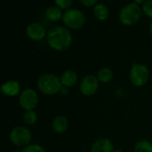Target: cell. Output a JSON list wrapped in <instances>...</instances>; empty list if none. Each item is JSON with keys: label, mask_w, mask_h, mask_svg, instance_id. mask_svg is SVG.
<instances>
[{"label": "cell", "mask_w": 152, "mask_h": 152, "mask_svg": "<svg viewBox=\"0 0 152 152\" xmlns=\"http://www.w3.org/2000/svg\"><path fill=\"white\" fill-rule=\"evenodd\" d=\"M46 40L52 49L57 52H64L70 47L73 39L69 28L63 26H54L47 32Z\"/></svg>", "instance_id": "6da1fadb"}, {"label": "cell", "mask_w": 152, "mask_h": 152, "mask_svg": "<svg viewBox=\"0 0 152 152\" xmlns=\"http://www.w3.org/2000/svg\"><path fill=\"white\" fill-rule=\"evenodd\" d=\"M38 90L45 95H54L60 93V90L62 86L61 78L54 74L45 73L41 75L37 82Z\"/></svg>", "instance_id": "7a4b0ae2"}, {"label": "cell", "mask_w": 152, "mask_h": 152, "mask_svg": "<svg viewBox=\"0 0 152 152\" xmlns=\"http://www.w3.org/2000/svg\"><path fill=\"white\" fill-rule=\"evenodd\" d=\"M142 9L134 2L129 3L122 7L119 12V20L125 26L136 24L142 17Z\"/></svg>", "instance_id": "3957f363"}, {"label": "cell", "mask_w": 152, "mask_h": 152, "mask_svg": "<svg viewBox=\"0 0 152 152\" xmlns=\"http://www.w3.org/2000/svg\"><path fill=\"white\" fill-rule=\"evenodd\" d=\"M61 20L67 28L73 30L79 29L86 24L85 14L80 10L76 8H69V10L64 11Z\"/></svg>", "instance_id": "277c9868"}, {"label": "cell", "mask_w": 152, "mask_h": 152, "mask_svg": "<svg viewBox=\"0 0 152 152\" xmlns=\"http://www.w3.org/2000/svg\"><path fill=\"white\" fill-rule=\"evenodd\" d=\"M9 139L13 145L25 148L30 145L32 140V133L28 128L25 126H15L11 130Z\"/></svg>", "instance_id": "5b68a950"}, {"label": "cell", "mask_w": 152, "mask_h": 152, "mask_svg": "<svg viewBox=\"0 0 152 152\" xmlns=\"http://www.w3.org/2000/svg\"><path fill=\"white\" fill-rule=\"evenodd\" d=\"M130 80L135 86L141 87L145 86L150 78V70L147 66L140 63H133L130 69Z\"/></svg>", "instance_id": "8992f818"}, {"label": "cell", "mask_w": 152, "mask_h": 152, "mask_svg": "<svg viewBox=\"0 0 152 152\" xmlns=\"http://www.w3.org/2000/svg\"><path fill=\"white\" fill-rule=\"evenodd\" d=\"M19 104L26 111L34 110L38 103V95L35 90L27 88L21 91L19 95Z\"/></svg>", "instance_id": "52a82bcc"}, {"label": "cell", "mask_w": 152, "mask_h": 152, "mask_svg": "<svg viewBox=\"0 0 152 152\" xmlns=\"http://www.w3.org/2000/svg\"><path fill=\"white\" fill-rule=\"evenodd\" d=\"M99 88V80L94 75H87L84 77L80 82L79 89L83 95L92 96Z\"/></svg>", "instance_id": "ba28073f"}, {"label": "cell", "mask_w": 152, "mask_h": 152, "mask_svg": "<svg viewBox=\"0 0 152 152\" xmlns=\"http://www.w3.org/2000/svg\"><path fill=\"white\" fill-rule=\"evenodd\" d=\"M25 31H26L27 37L33 41H41L47 35L45 27L38 22L29 23L26 27Z\"/></svg>", "instance_id": "9c48e42d"}, {"label": "cell", "mask_w": 152, "mask_h": 152, "mask_svg": "<svg viewBox=\"0 0 152 152\" xmlns=\"http://www.w3.org/2000/svg\"><path fill=\"white\" fill-rule=\"evenodd\" d=\"M1 94L4 96L13 97L16 95H20V85L19 82L15 80H9L2 84L0 87Z\"/></svg>", "instance_id": "30bf717a"}, {"label": "cell", "mask_w": 152, "mask_h": 152, "mask_svg": "<svg viewBox=\"0 0 152 152\" xmlns=\"http://www.w3.org/2000/svg\"><path fill=\"white\" fill-rule=\"evenodd\" d=\"M114 146L110 140L107 138H101L96 140L92 147L91 152H113Z\"/></svg>", "instance_id": "8fae6325"}, {"label": "cell", "mask_w": 152, "mask_h": 152, "mask_svg": "<svg viewBox=\"0 0 152 152\" xmlns=\"http://www.w3.org/2000/svg\"><path fill=\"white\" fill-rule=\"evenodd\" d=\"M60 78H61V82L62 86L70 88V87H73L77 83L78 77L76 71L72 69H67L64 72H62Z\"/></svg>", "instance_id": "7c38bea8"}, {"label": "cell", "mask_w": 152, "mask_h": 152, "mask_svg": "<svg viewBox=\"0 0 152 152\" xmlns=\"http://www.w3.org/2000/svg\"><path fill=\"white\" fill-rule=\"evenodd\" d=\"M69 126V122L66 117L60 115L55 117L52 121V128L56 134H63L67 131Z\"/></svg>", "instance_id": "4fadbf2b"}, {"label": "cell", "mask_w": 152, "mask_h": 152, "mask_svg": "<svg viewBox=\"0 0 152 152\" xmlns=\"http://www.w3.org/2000/svg\"><path fill=\"white\" fill-rule=\"evenodd\" d=\"M45 15L48 20L54 22L62 19L63 12H61V9H60L57 5H51L46 8Z\"/></svg>", "instance_id": "5bb4252c"}, {"label": "cell", "mask_w": 152, "mask_h": 152, "mask_svg": "<svg viewBox=\"0 0 152 152\" xmlns=\"http://www.w3.org/2000/svg\"><path fill=\"white\" fill-rule=\"evenodd\" d=\"M93 12H94V17L99 20H105L109 18V15H110V11H109V8L107 7V5H105L104 4L102 3H98L94 7V10H93Z\"/></svg>", "instance_id": "9a60e30c"}, {"label": "cell", "mask_w": 152, "mask_h": 152, "mask_svg": "<svg viewBox=\"0 0 152 152\" xmlns=\"http://www.w3.org/2000/svg\"><path fill=\"white\" fill-rule=\"evenodd\" d=\"M113 76H114V73L111 69L102 68L98 71L96 77L101 83H109L112 80Z\"/></svg>", "instance_id": "2e32d148"}, {"label": "cell", "mask_w": 152, "mask_h": 152, "mask_svg": "<svg viewBox=\"0 0 152 152\" xmlns=\"http://www.w3.org/2000/svg\"><path fill=\"white\" fill-rule=\"evenodd\" d=\"M134 152H152V142L147 140L137 142L134 148Z\"/></svg>", "instance_id": "e0dca14e"}, {"label": "cell", "mask_w": 152, "mask_h": 152, "mask_svg": "<svg viewBox=\"0 0 152 152\" xmlns=\"http://www.w3.org/2000/svg\"><path fill=\"white\" fill-rule=\"evenodd\" d=\"M22 118H23V122L28 126H34L37 121V116L34 110L25 111Z\"/></svg>", "instance_id": "ac0fdd59"}, {"label": "cell", "mask_w": 152, "mask_h": 152, "mask_svg": "<svg viewBox=\"0 0 152 152\" xmlns=\"http://www.w3.org/2000/svg\"><path fill=\"white\" fill-rule=\"evenodd\" d=\"M55 5H57L61 10H69L73 4L72 0H55Z\"/></svg>", "instance_id": "d6986e66"}, {"label": "cell", "mask_w": 152, "mask_h": 152, "mask_svg": "<svg viewBox=\"0 0 152 152\" xmlns=\"http://www.w3.org/2000/svg\"><path fill=\"white\" fill-rule=\"evenodd\" d=\"M142 12L147 16L152 18V0H146L142 4Z\"/></svg>", "instance_id": "ffe728a7"}, {"label": "cell", "mask_w": 152, "mask_h": 152, "mask_svg": "<svg viewBox=\"0 0 152 152\" xmlns=\"http://www.w3.org/2000/svg\"><path fill=\"white\" fill-rule=\"evenodd\" d=\"M21 152H46L45 150L38 145V144H30L25 148H23V150L21 151Z\"/></svg>", "instance_id": "44dd1931"}, {"label": "cell", "mask_w": 152, "mask_h": 152, "mask_svg": "<svg viewBox=\"0 0 152 152\" xmlns=\"http://www.w3.org/2000/svg\"><path fill=\"white\" fill-rule=\"evenodd\" d=\"M80 3L88 7H91V6L94 7L98 4V1L97 0H81Z\"/></svg>", "instance_id": "7402d4cb"}, {"label": "cell", "mask_w": 152, "mask_h": 152, "mask_svg": "<svg viewBox=\"0 0 152 152\" xmlns=\"http://www.w3.org/2000/svg\"><path fill=\"white\" fill-rule=\"evenodd\" d=\"M69 88L62 86L61 88V90H60V94L61 95H67V94H69Z\"/></svg>", "instance_id": "603a6c76"}, {"label": "cell", "mask_w": 152, "mask_h": 152, "mask_svg": "<svg viewBox=\"0 0 152 152\" xmlns=\"http://www.w3.org/2000/svg\"><path fill=\"white\" fill-rule=\"evenodd\" d=\"M150 33H151V35L152 37V20L150 23Z\"/></svg>", "instance_id": "cb8c5ba5"}, {"label": "cell", "mask_w": 152, "mask_h": 152, "mask_svg": "<svg viewBox=\"0 0 152 152\" xmlns=\"http://www.w3.org/2000/svg\"><path fill=\"white\" fill-rule=\"evenodd\" d=\"M113 152H123L121 150H114V151Z\"/></svg>", "instance_id": "d4e9b609"}]
</instances>
